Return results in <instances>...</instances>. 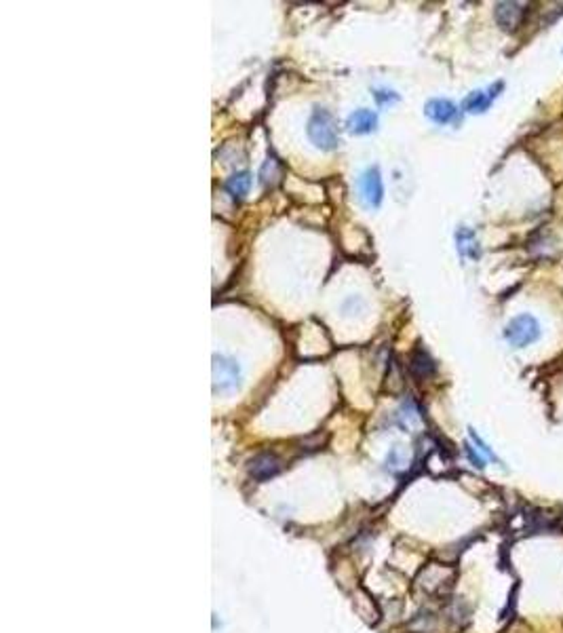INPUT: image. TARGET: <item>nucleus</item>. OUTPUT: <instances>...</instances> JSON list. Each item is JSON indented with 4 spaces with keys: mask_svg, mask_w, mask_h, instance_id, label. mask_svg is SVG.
Here are the masks:
<instances>
[{
    "mask_svg": "<svg viewBox=\"0 0 563 633\" xmlns=\"http://www.w3.org/2000/svg\"><path fill=\"white\" fill-rule=\"evenodd\" d=\"M308 137L321 150H336L340 146L336 118L325 108H317L308 120Z\"/></svg>",
    "mask_w": 563,
    "mask_h": 633,
    "instance_id": "1",
    "label": "nucleus"
},
{
    "mask_svg": "<svg viewBox=\"0 0 563 633\" xmlns=\"http://www.w3.org/2000/svg\"><path fill=\"white\" fill-rule=\"evenodd\" d=\"M540 338V323L534 315H519L511 319L505 327V340L515 349H526Z\"/></svg>",
    "mask_w": 563,
    "mask_h": 633,
    "instance_id": "2",
    "label": "nucleus"
},
{
    "mask_svg": "<svg viewBox=\"0 0 563 633\" xmlns=\"http://www.w3.org/2000/svg\"><path fill=\"white\" fill-rule=\"evenodd\" d=\"M239 378H241V372H239V365L228 359V357H220L215 355L213 357V384H215V391H232L236 384H239Z\"/></svg>",
    "mask_w": 563,
    "mask_h": 633,
    "instance_id": "3",
    "label": "nucleus"
},
{
    "mask_svg": "<svg viewBox=\"0 0 563 633\" xmlns=\"http://www.w3.org/2000/svg\"><path fill=\"white\" fill-rule=\"evenodd\" d=\"M361 194L365 199V203L369 207H378L382 203V196H384V186H382V177H380V171L374 167V169H367L361 177Z\"/></svg>",
    "mask_w": 563,
    "mask_h": 633,
    "instance_id": "4",
    "label": "nucleus"
},
{
    "mask_svg": "<svg viewBox=\"0 0 563 633\" xmlns=\"http://www.w3.org/2000/svg\"><path fill=\"white\" fill-rule=\"evenodd\" d=\"M524 13H526V8L517 2H498L496 4V21L507 32H515L521 25Z\"/></svg>",
    "mask_w": 563,
    "mask_h": 633,
    "instance_id": "5",
    "label": "nucleus"
},
{
    "mask_svg": "<svg viewBox=\"0 0 563 633\" xmlns=\"http://www.w3.org/2000/svg\"><path fill=\"white\" fill-rule=\"evenodd\" d=\"M424 112H426V116H429L433 123H437V125H448V123H452V120L458 116L456 104L450 101V99H443V97L431 99V101L426 104Z\"/></svg>",
    "mask_w": 563,
    "mask_h": 633,
    "instance_id": "6",
    "label": "nucleus"
},
{
    "mask_svg": "<svg viewBox=\"0 0 563 633\" xmlns=\"http://www.w3.org/2000/svg\"><path fill=\"white\" fill-rule=\"evenodd\" d=\"M281 471V463L277 456L272 454H258L251 463H249V473L251 477H255L258 482H266L270 477H274Z\"/></svg>",
    "mask_w": 563,
    "mask_h": 633,
    "instance_id": "7",
    "label": "nucleus"
},
{
    "mask_svg": "<svg viewBox=\"0 0 563 633\" xmlns=\"http://www.w3.org/2000/svg\"><path fill=\"white\" fill-rule=\"evenodd\" d=\"M505 84L502 82H496L494 87H490V91H473L467 99H464V110L469 112V114H481V112H486L490 106H492V99L498 95L496 91H500Z\"/></svg>",
    "mask_w": 563,
    "mask_h": 633,
    "instance_id": "8",
    "label": "nucleus"
},
{
    "mask_svg": "<svg viewBox=\"0 0 563 633\" xmlns=\"http://www.w3.org/2000/svg\"><path fill=\"white\" fill-rule=\"evenodd\" d=\"M376 125H378V116L372 110H365V108L355 110L346 120V127L353 133H369V131L376 129Z\"/></svg>",
    "mask_w": 563,
    "mask_h": 633,
    "instance_id": "9",
    "label": "nucleus"
},
{
    "mask_svg": "<svg viewBox=\"0 0 563 633\" xmlns=\"http://www.w3.org/2000/svg\"><path fill=\"white\" fill-rule=\"evenodd\" d=\"M456 243H458V251H460L462 258H469V260L479 258V243H477V237L471 228L462 226L456 232Z\"/></svg>",
    "mask_w": 563,
    "mask_h": 633,
    "instance_id": "10",
    "label": "nucleus"
},
{
    "mask_svg": "<svg viewBox=\"0 0 563 633\" xmlns=\"http://www.w3.org/2000/svg\"><path fill=\"white\" fill-rule=\"evenodd\" d=\"M249 188H251V175H249L247 171H239V173L230 175L228 182H226V190H228L232 196H236V199L247 196Z\"/></svg>",
    "mask_w": 563,
    "mask_h": 633,
    "instance_id": "11",
    "label": "nucleus"
},
{
    "mask_svg": "<svg viewBox=\"0 0 563 633\" xmlns=\"http://www.w3.org/2000/svg\"><path fill=\"white\" fill-rule=\"evenodd\" d=\"M410 370L418 376V378H426L435 372V363L433 359L424 353V351H416L410 359Z\"/></svg>",
    "mask_w": 563,
    "mask_h": 633,
    "instance_id": "12",
    "label": "nucleus"
},
{
    "mask_svg": "<svg viewBox=\"0 0 563 633\" xmlns=\"http://www.w3.org/2000/svg\"><path fill=\"white\" fill-rule=\"evenodd\" d=\"M277 175H279V163L277 158H268L260 171V177H262V184H274L277 182Z\"/></svg>",
    "mask_w": 563,
    "mask_h": 633,
    "instance_id": "13",
    "label": "nucleus"
},
{
    "mask_svg": "<svg viewBox=\"0 0 563 633\" xmlns=\"http://www.w3.org/2000/svg\"><path fill=\"white\" fill-rule=\"evenodd\" d=\"M467 454H469V458H471V463H473L475 467H479V469H483V467H486V458H483L479 452H475V448L467 446Z\"/></svg>",
    "mask_w": 563,
    "mask_h": 633,
    "instance_id": "14",
    "label": "nucleus"
},
{
    "mask_svg": "<svg viewBox=\"0 0 563 633\" xmlns=\"http://www.w3.org/2000/svg\"><path fill=\"white\" fill-rule=\"evenodd\" d=\"M378 104H391V101H397V95L393 91H376L374 93Z\"/></svg>",
    "mask_w": 563,
    "mask_h": 633,
    "instance_id": "15",
    "label": "nucleus"
}]
</instances>
